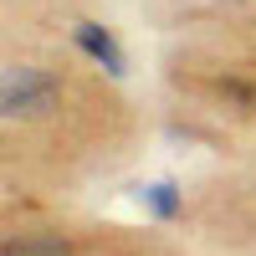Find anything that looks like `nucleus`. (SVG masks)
<instances>
[{"mask_svg": "<svg viewBox=\"0 0 256 256\" xmlns=\"http://www.w3.org/2000/svg\"><path fill=\"white\" fill-rule=\"evenodd\" d=\"M52 92H56V77H52V72L10 67V72H6V88H0V108H6V118H20V113L52 108Z\"/></svg>", "mask_w": 256, "mask_h": 256, "instance_id": "f257e3e1", "label": "nucleus"}, {"mask_svg": "<svg viewBox=\"0 0 256 256\" xmlns=\"http://www.w3.org/2000/svg\"><path fill=\"white\" fill-rule=\"evenodd\" d=\"M72 41H77V46L88 52L108 77H128V56H123V46L113 41L108 26H98V20H77V26H72Z\"/></svg>", "mask_w": 256, "mask_h": 256, "instance_id": "f03ea898", "label": "nucleus"}, {"mask_svg": "<svg viewBox=\"0 0 256 256\" xmlns=\"http://www.w3.org/2000/svg\"><path fill=\"white\" fill-rule=\"evenodd\" d=\"M144 205H148V216H154V220H174V216H180V190L169 184V180H159V184L144 190Z\"/></svg>", "mask_w": 256, "mask_h": 256, "instance_id": "7ed1b4c3", "label": "nucleus"}]
</instances>
